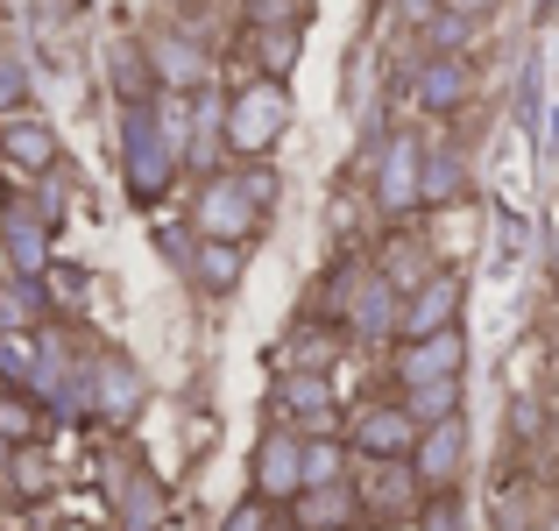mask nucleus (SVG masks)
<instances>
[{"label": "nucleus", "instance_id": "f257e3e1", "mask_svg": "<svg viewBox=\"0 0 559 531\" xmlns=\"http://www.w3.org/2000/svg\"><path fill=\"white\" fill-rule=\"evenodd\" d=\"M276 170L270 164H241V170H213L199 177L191 191V241H227V248H248L262 234V220L276 213Z\"/></svg>", "mask_w": 559, "mask_h": 531}, {"label": "nucleus", "instance_id": "f03ea898", "mask_svg": "<svg viewBox=\"0 0 559 531\" xmlns=\"http://www.w3.org/2000/svg\"><path fill=\"white\" fill-rule=\"evenodd\" d=\"M121 177H128V191H135L142 205H156L170 185H178V142H170L156 99H142V107L121 114Z\"/></svg>", "mask_w": 559, "mask_h": 531}, {"label": "nucleus", "instance_id": "7ed1b4c3", "mask_svg": "<svg viewBox=\"0 0 559 531\" xmlns=\"http://www.w3.org/2000/svg\"><path fill=\"white\" fill-rule=\"evenodd\" d=\"M284 128H290V93H284V79H248L241 93L227 99V121H219V135H227V150L241 156V164H262V156H276Z\"/></svg>", "mask_w": 559, "mask_h": 531}, {"label": "nucleus", "instance_id": "20e7f679", "mask_svg": "<svg viewBox=\"0 0 559 531\" xmlns=\"http://www.w3.org/2000/svg\"><path fill=\"white\" fill-rule=\"evenodd\" d=\"M396 312H404V298H396V291L376 276V262H355V270L333 284V319H326V327L361 333V341H390V333H396Z\"/></svg>", "mask_w": 559, "mask_h": 531}, {"label": "nucleus", "instance_id": "39448f33", "mask_svg": "<svg viewBox=\"0 0 559 531\" xmlns=\"http://www.w3.org/2000/svg\"><path fill=\"white\" fill-rule=\"evenodd\" d=\"M248 496L270 510H290L305 496V439L290 425H270L255 439V453H248Z\"/></svg>", "mask_w": 559, "mask_h": 531}, {"label": "nucleus", "instance_id": "423d86ee", "mask_svg": "<svg viewBox=\"0 0 559 531\" xmlns=\"http://www.w3.org/2000/svg\"><path fill=\"white\" fill-rule=\"evenodd\" d=\"M404 468H411V489H418V496L461 489V475H467V418L418 425V447H411Z\"/></svg>", "mask_w": 559, "mask_h": 531}, {"label": "nucleus", "instance_id": "0eeeda50", "mask_svg": "<svg viewBox=\"0 0 559 531\" xmlns=\"http://www.w3.org/2000/svg\"><path fill=\"white\" fill-rule=\"evenodd\" d=\"M461 270H432L418 291H404V312H396V341H432V333H453L461 327Z\"/></svg>", "mask_w": 559, "mask_h": 531}, {"label": "nucleus", "instance_id": "6e6552de", "mask_svg": "<svg viewBox=\"0 0 559 531\" xmlns=\"http://www.w3.org/2000/svg\"><path fill=\"white\" fill-rule=\"evenodd\" d=\"M341 439H347V453H361L369 468H396V461H411V447H418V425L404 418V404H361Z\"/></svg>", "mask_w": 559, "mask_h": 531}, {"label": "nucleus", "instance_id": "1a4fd4ad", "mask_svg": "<svg viewBox=\"0 0 559 531\" xmlns=\"http://www.w3.org/2000/svg\"><path fill=\"white\" fill-rule=\"evenodd\" d=\"M0 248H8V270L22 276V284L50 276V213L28 205V199H8L0 205Z\"/></svg>", "mask_w": 559, "mask_h": 531}, {"label": "nucleus", "instance_id": "9d476101", "mask_svg": "<svg viewBox=\"0 0 559 531\" xmlns=\"http://www.w3.org/2000/svg\"><path fill=\"white\" fill-rule=\"evenodd\" d=\"M276 425L290 433H341V390L333 376H276Z\"/></svg>", "mask_w": 559, "mask_h": 531}, {"label": "nucleus", "instance_id": "9b49d317", "mask_svg": "<svg viewBox=\"0 0 559 531\" xmlns=\"http://www.w3.org/2000/svg\"><path fill=\"white\" fill-rule=\"evenodd\" d=\"M418 156H425L418 135H390V142H382V164H376L382 220H411V213H418Z\"/></svg>", "mask_w": 559, "mask_h": 531}, {"label": "nucleus", "instance_id": "f8f14e48", "mask_svg": "<svg viewBox=\"0 0 559 531\" xmlns=\"http://www.w3.org/2000/svg\"><path fill=\"white\" fill-rule=\"evenodd\" d=\"M467 368V333H432V341H396V390H418V382H453Z\"/></svg>", "mask_w": 559, "mask_h": 531}, {"label": "nucleus", "instance_id": "ddd939ff", "mask_svg": "<svg viewBox=\"0 0 559 531\" xmlns=\"http://www.w3.org/2000/svg\"><path fill=\"white\" fill-rule=\"evenodd\" d=\"M0 164L22 177H50L57 170V128L43 114H0Z\"/></svg>", "mask_w": 559, "mask_h": 531}, {"label": "nucleus", "instance_id": "4468645a", "mask_svg": "<svg viewBox=\"0 0 559 531\" xmlns=\"http://www.w3.org/2000/svg\"><path fill=\"white\" fill-rule=\"evenodd\" d=\"M411 99H418V114H432V121L461 114L467 99H475V64H467V57H425L418 79H411Z\"/></svg>", "mask_w": 559, "mask_h": 531}, {"label": "nucleus", "instance_id": "2eb2a0df", "mask_svg": "<svg viewBox=\"0 0 559 531\" xmlns=\"http://www.w3.org/2000/svg\"><path fill=\"white\" fill-rule=\"evenodd\" d=\"M290 531H355L361 524V496L355 482H333V489H305L298 504L284 510Z\"/></svg>", "mask_w": 559, "mask_h": 531}, {"label": "nucleus", "instance_id": "dca6fc26", "mask_svg": "<svg viewBox=\"0 0 559 531\" xmlns=\"http://www.w3.org/2000/svg\"><path fill=\"white\" fill-rule=\"evenodd\" d=\"M93 404H99V418H135L142 411V376L128 354H99L93 362Z\"/></svg>", "mask_w": 559, "mask_h": 531}, {"label": "nucleus", "instance_id": "f3484780", "mask_svg": "<svg viewBox=\"0 0 559 531\" xmlns=\"http://www.w3.org/2000/svg\"><path fill=\"white\" fill-rule=\"evenodd\" d=\"M333 362H341V327L326 319H305L284 341V376H333Z\"/></svg>", "mask_w": 559, "mask_h": 531}, {"label": "nucleus", "instance_id": "a211bd4d", "mask_svg": "<svg viewBox=\"0 0 559 531\" xmlns=\"http://www.w3.org/2000/svg\"><path fill=\"white\" fill-rule=\"evenodd\" d=\"M461 185H467V164L453 150H425L418 156V213H425V205H432V213L461 205Z\"/></svg>", "mask_w": 559, "mask_h": 531}, {"label": "nucleus", "instance_id": "6ab92c4d", "mask_svg": "<svg viewBox=\"0 0 559 531\" xmlns=\"http://www.w3.org/2000/svg\"><path fill=\"white\" fill-rule=\"evenodd\" d=\"M43 341L28 327H0V390H36Z\"/></svg>", "mask_w": 559, "mask_h": 531}, {"label": "nucleus", "instance_id": "aec40b11", "mask_svg": "<svg viewBox=\"0 0 559 531\" xmlns=\"http://www.w3.org/2000/svg\"><path fill=\"white\" fill-rule=\"evenodd\" d=\"M8 489L22 496V504H43V496L57 489V461L43 453V439H36V447H14V453H8Z\"/></svg>", "mask_w": 559, "mask_h": 531}, {"label": "nucleus", "instance_id": "412c9836", "mask_svg": "<svg viewBox=\"0 0 559 531\" xmlns=\"http://www.w3.org/2000/svg\"><path fill=\"white\" fill-rule=\"evenodd\" d=\"M411 425H439V418H461V376L453 382H418V390H396Z\"/></svg>", "mask_w": 559, "mask_h": 531}, {"label": "nucleus", "instance_id": "4be33fe9", "mask_svg": "<svg viewBox=\"0 0 559 531\" xmlns=\"http://www.w3.org/2000/svg\"><path fill=\"white\" fill-rule=\"evenodd\" d=\"M333 482H347V439L341 433H312L305 439V489H333Z\"/></svg>", "mask_w": 559, "mask_h": 531}, {"label": "nucleus", "instance_id": "5701e85b", "mask_svg": "<svg viewBox=\"0 0 559 531\" xmlns=\"http://www.w3.org/2000/svg\"><path fill=\"white\" fill-rule=\"evenodd\" d=\"M0 439H8V447H36V439H43L36 390H0Z\"/></svg>", "mask_w": 559, "mask_h": 531}, {"label": "nucleus", "instance_id": "b1692460", "mask_svg": "<svg viewBox=\"0 0 559 531\" xmlns=\"http://www.w3.org/2000/svg\"><path fill=\"white\" fill-rule=\"evenodd\" d=\"M191 262H199V284H205V291H234V284H241L248 248H227V241H191Z\"/></svg>", "mask_w": 559, "mask_h": 531}, {"label": "nucleus", "instance_id": "393cba45", "mask_svg": "<svg viewBox=\"0 0 559 531\" xmlns=\"http://www.w3.org/2000/svg\"><path fill=\"white\" fill-rule=\"evenodd\" d=\"M121 524L128 531H164V489H156V475H135L121 489Z\"/></svg>", "mask_w": 559, "mask_h": 531}, {"label": "nucleus", "instance_id": "a878e982", "mask_svg": "<svg viewBox=\"0 0 559 531\" xmlns=\"http://www.w3.org/2000/svg\"><path fill=\"white\" fill-rule=\"evenodd\" d=\"M418 531H475L461 489H439V496H418Z\"/></svg>", "mask_w": 559, "mask_h": 531}, {"label": "nucleus", "instance_id": "bb28decb", "mask_svg": "<svg viewBox=\"0 0 559 531\" xmlns=\"http://www.w3.org/2000/svg\"><path fill=\"white\" fill-rule=\"evenodd\" d=\"M305 14H312V0H248V28H305Z\"/></svg>", "mask_w": 559, "mask_h": 531}, {"label": "nucleus", "instance_id": "cd10ccee", "mask_svg": "<svg viewBox=\"0 0 559 531\" xmlns=\"http://www.w3.org/2000/svg\"><path fill=\"white\" fill-rule=\"evenodd\" d=\"M219 531H290V524H284V510H270V504H255V496H241V504L219 518Z\"/></svg>", "mask_w": 559, "mask_h": 531}, {"label": "nucleus", "instance_id": "c85d7f7f", "mask_svg": "<svg viewBox=\"0 0 559 531\" xmlns=\"http://www.w3.org/2000/svg\"><path fill=\"white\" fill-rule=\"evenodd\" d=\"M298 64V28H262V79H284Z\"/></svg>", "mask_w": 559, "mask_h": 531}, {"label": "nucleus", "instance_id": "c756f323", "mask_svg": "<svg viewBox=\"0 0 559 531\" xmlns=\"http://www.w3.org/2000/svg\"><path fill=\"white\" fill-rule=\"evenodd\" d=\"M425 43H432V57H461V50H467V22H453V14L432 8V22H425Z\"/></svg>", "mask_w": 559, "mask_h": 531}, {"label": "nucleus", "instance_id": "7c9ffc66", "mask_svg": "<svg viewBox=\"0 0 559 531\" xmlns=\"http://www.w3.org/2000/svg\"><path fill=\"white\" fill-rule=\"evenodd\" d=\"M22 107H28V71L0 50V114H22Z\"/></svg>", "mask_w": 559, "mask_h": 531}, {"label": "nucleus", "instance_id": "2f4dec72", "mask_svg": "<svg viewBox=\"0 0 559 531\" xmlns=\"http://www.w3.org/2000/svg\"><path fill=\"white\" fill-rule=\"evenodd\" d=\"M496 8H503V0H439V14H453V22H467V28H475V22H489Z\"/></svg>", "mask_w": 559, "mask_h": 531}, {"label": "nucleus", "instance_id": "473e14b6", "mask_svg": "<svg viewBox=\"0 0 559 531\" xmlns=\"http://www.w3.org/2000/svg\"><path fill=\"white\" fill-rule=\"evenodd\" d=\"M0 327H22V312H14V291L0 284Z\"/></svg>", "mask_w": 559, "mask_h": 531}, {"label": "nucleus", "instance_id": "72a5a7b5", "mask_svg": "<svg viewBox=\"0 0 559 531\" xmlns=\"http://www.w3.org/2000/svg\"><path fill=\"white\" fill-rule=\"evenodd\" d=\"M546 270H552V284H559V227H552V241H546Z\"/></svg>", "mask_w": 559, "mask_h": 531}]
</instances>
